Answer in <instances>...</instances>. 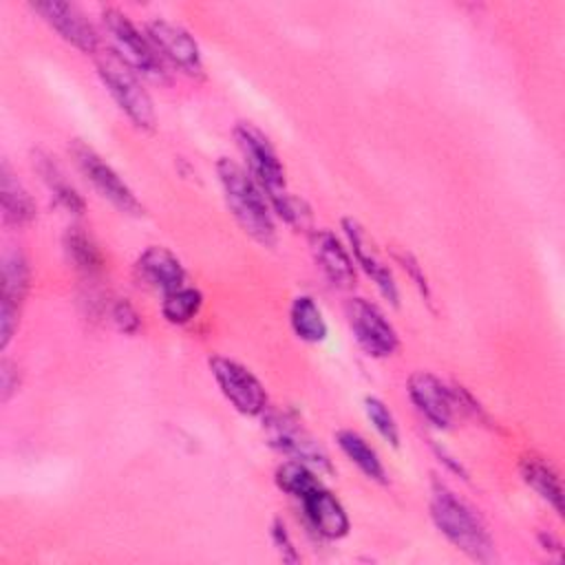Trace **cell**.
Segmentation results:
<instances>
[{
    "mask_svg": "<svg viewBox=\"0 0 565 565\" xmlns=\"http://www.w3.org/2000/svg\"><path fill=\"white\" fill-rule=\"evenodd\" d=\"M216 177L225 196V203L241 225V230L252 236L256 243L269 247L276 243V223L274 210L263 192V188L254 181V177L241 163L221 157L216 161Z\"/></svg>",
    "mask_w": 565,
    "mask_h": 565,
    "instance_id": "1",
    "label": "cell"
},
{
    "mask_svg": "<svg viewBox=\"0 0 565 565\" xmlns=\"http://www.w3.org/2000/svg\"><path fill=\"white\" fill-rule=\"evenodd\" d=\"M430 516L437 530L466 556L490 561L494 554L492 536L479 512L441 481H433Z\"/></svg>",
    "mask_w": 565,
    "mask_h": 565,
    "instance_id": "2",
    "label": "cell"
},
{
    "mask_svg": "<svg viewBox=\"0 0 565 565\" xmlns=\"http://www.w3.org/2000/svg\"><path fill=\"white\" fill-rule=\"evenodd\" d=\"M95 66L108 95L115 99L119 110L141 130H154L157 110L150 93L141 84L139 75L110 49H102L95 55Z\"/></svg>",
    "mask_w": 565,
    "mask_h": 565,
    "instance_id": "3",
    "label": "cell"
},
{
    "mask_svg": "<svg viewBox=\"0 0 565 565\" xmlns=\"http://www.w3.org/2000/svg\"><path fill=\"white\" fill-rule=\"evenodd\" d=\"M102 22L110 35V51L119 55L139 77L163 79V60L152 46L146 31H141L124 11L115 7L102 9Z\"/></svg>",
    "mask_w": 565,
    "mask_h": 565,
    "instance_id": "4",
    "label": "cell"
},
{
    "mask_svg": "<svg viewBox=\"0 0 565 565\" xmlns=\"http://www.w3.org/2000/svg\"><path fill=\"white\" fill-rule=\"evenodd\" d=\"M265 435L269 446L289 459H298L309 463L318 472H331V459L322 444L311 435V430L289 411H265Z\"/></svg>",
    "mask_w": 565,
    "mask_h": 565,
    "instance_id": "5",
    "label": "cell"
},
{
    "mask_svg": "<svg viewBox=\"0 0 565 565\" xmlns=\"http://www.w3.org/2000/svg\"><path fill=\"white\" fill-rule=\"evenodd\" d=\"M232 132H234L236 146L247 163V172L263 188L267 201L271 203L274 199L289 192L287 181H285L282 159L278 157V152L271 146V141L267 139V135L249 121H238Z\"/></svg>",
    "mask_w": 565,
    "mask_h": 565,
    "instance_id": "6",
    "label": "cell"
},
{
    "mask_svg": "<svg viewBox=\"0 0 565 565\" xmlns=\"http://www.w3.org/2000/svg\"><path fill=\"white\" fill-rule=\"evenodd\" d=\"M68 150H71L77 168L82 170V174L90 181V185L110 205H115L119 212L130 214V216H141L143 214V205L137 199V194L132 192V188L119 177V172L95 148L75 139Z\"/></svg>",
    "mask_w": 565,
    "mask_h": 565,
    "instance_id": "7",
    "label": "cell"
},
{
    "mask_svg": "<svg viewBox=\"0 0 565 565\" xmlns=\"http://www.w3.org/2000/svg\"><path fill=\"white\" fill-rule=\"evenodd\" d=\"M210 371L221 388L223 397L247 417H263L267 406V391L260 384V380L241 362L225 358V355H212L210 358Z\"/></svg>",
    "mask_w": 565,
    "mask_h": 565,
    "instance_id": "8",
    "label": "cell"
},
{
    "mask_svg": "<svg viewBox=\"0 0 565 565\" xmlns=\"http://www.w3.org/2000/svg\"><path fill=\"white\" fill-rule=\"evenodd\" d=\"M347 318H349V327L355 342L366 355L388 358L397 351L399 347L397 331L375 302L366 298L349 300Z\"/></svg>",
    "mask_w": 565,
    "mask_h": 565,
    "instance_id": "9",
    "label": "cell"
},
{
    "mask_svg": "<svg viewBox=\"0 0 565 565\" xmlns=\"http://www.w3.org/2000/svg\"><path fill=\"white\" fill-rule=\"evenodd\" d=\"M31 267L20 247L4 252L2 256V302H0V349L4 351L18 329L20 309L29 294Z\"/></svg>",
    "mask_w": 565,
    "mask_h": 565,
    "instance_id": "10",
    "label": "cell"
},
{
    "mask_svg": "<svg viewBox=\"0 0 565 565\" xmlns=\"http://www.w3.org/2000/svg\"><path fill=\"white\" fill-rule=\"evenodd\" d=\"M31 9L71 46H75L82 53L97 55L102 51L99 33L93 26V22L86 18V13L73 4L62 0H40L33 2Z\"/></svg>",
    "mask_w": 565,
    "mask_h": 565,
    "instance_id": "11",
    "label": "cell"
},
{
    "mask_svg": "<svg viewBox=\"0 0 565 565\" xmlns=\"http://www.w3.org/2000/svg\"><path fill=\"white\" fill-rule=\"evenodd\" d=\"M342 232L347 238V247L355 260V265L373 280V285L377 287V291L391 302L397 305L399 302V289L395 282V276L391 271V267L386 265V260L380 256L375 243L371 241L369 232L362 227L360 221H355L353 216H344L342 218Z\"/></svg>",
    "mask_w": 565,
    "mask_h": 565,
    "instance_id": "12",
    "label": "cell"
},
{
    "mask_svg": "<svg viewBox=\"0 0 565 565\" xmlns=\"http://www.w3.org/2000/svg\"><path fill=\"white\" fill-rule=\"evenodd\" d=\"M146 35L161 55V60L181 68L183 73L199 77L203 75V57L196 40L181 24L163 18H154L146 24Z\"/></svg>",
    "mask_w": 565,
    "mask_h": 565,
    "instance_id": "13",
    "label": "cell"
},
{
    "mask_svg": "<svg viewBox=\"0 0 565 565\" xmlns=\"http://www.w3.org/2000/svg\"><path fill=\"white\" fill-rule=\"evenodd\" d=\"M408 397L419 415L435 428H448L452 424L457 404L452 388L428 371H415L406 382Z\"/></svg>",
    "mask_w": 565,
    "mask_h": 565,
    "instance_id": "14",
    "label": "cell"
},
{
    "mask_svg": "<svg viewBox=\"0 0 565 565\" xmlns=\"http://www.w3.org/2000/svg\"><path fill=\"white\" fill-rule=\"evenodd\" d=\"M311 254L324 278L340 289L355 285V260L349 247L329 230H313L309 236Z\"/></svg>",
    "mask_w": 565,
    "mask_h": 565,
    "instance_id": "15",
    "label": "cell"
},
{
    "mask_svg": "<svg viewBox=\"0 0 565 565\" xmlns=\"http://www.w3.org/2000/svg\"><path fill=\"white\" fill-rule=\"evenodd\" d=\"M300 505L311 530H316L320 536L331 541L347 536L349 514L331 490H327L324 486H318L316 490H311L300 499Z\"/></svg>",
    "mask_w": 565,
    "mask_h": 565,
    "instance_id": "16",
    "label": "cell"
},
{
    "mask_svg": "<svg viewBox=\"0 0 565 565\" xmlns=\"http://www.w3.org/2000/svg\"><path fill=\"white\" fill-rule=\"evenodd\" d=\"M135 269L148 287L161 289L163 294L185 285L183 263L177 258V254H172L168 247H161V245L146 247L137 256Z\"/></svg>",
    "mask_w": 565,
    "mask_h": 565,
    "instance_id": "17",
    "label": "cell"
},
{
    "mask_svg": "<svg viewBox=\"0 0 565 565\" xmlns=\"http://www.w3.org/2000/svg\"><path fill=\"white\" fill-rule=\"evenodd\" d=\"M0 203H2L4 221L15 227L29 225L38 214V205L33 196L29 194V190L22 185V181L15 177V172L7 161H2L0 166Z\"/></svg>",
    "mask_w": 565,
    "mask_h": 565,
    "instance_id": "18",
    "label": "cell"
},
{
    "mask_svg": "<svg viewBox=\"0 0 565 565\" xmlns=\"http://www.w3.org/2000/svg\"><path fill=\"white\" fill-rule=\"evenodd\" d=\"M335 441L340 446V450L344 452V457L369 479L377 481V483H386V468L380 459V455L375 452V448L355 430L344 428L335 433Z\"/></svg>",
    "mask_w": 565,
    "mask_h": 565,
    "instance_id": "19",
    "label": "cell"
},
{
    "mask_svg": "<svg viewBox=\"0 0 565 565\" xmlns=\"http://www.w3.org/2000/svg\"><path fill=\"white\" fill-rule=\"evenodd\" d=\"M523 481L547 503L556 514H563V490L558 472L541 457H525L521 461Z\"/></svg>",
    "mask_w": 565,
    "mask_h": 565,
    "instance_id": "20",
    "label": "cell"
},
{
    "mask_svg": "<svg viewBox=\"0 0 565 565\" xmlns=\"http://www.w3.org/2000/svg\"><path fill=\"white\" fill-rule=\"evenodd\" d=\"M289 324H291L296 338H300L302 342L318 344L327 338L324 316H322L320 307L316 305V300L309 294H300L291 300Z\"/></svg>",
    "mask_w": 565,
    "mask_h": 565,
    "instance_id": "21",
    "label": "cell"
},
{
    "mask_svg": "<svg viewBox=\"0 0 565 565\" xmlns=\"http://www.w3.org/2000/svg\"><path fill=\"white\" fill-rule=\"evenodd\" d=\"M33 163H35L38 172L42 174L44 183L49 185V190L53 192L55 201H57L62 207H66L68 212L82 214L84 207H86V203H84L82 194L66 181V177H64V172L60 170V166H57L49 154H44V152H35V154H33Z\"/></svg>",
    "mask_w": 565,
    "mask_h": 565,
    "instance_id": "22",
    "label": "cell"
},
{
    "mask_svg": "<svg viewBox=\"0 0 565 565\" xmlns=\"http://www.w3.org/2000/svg\"><path fill=\"white\" fill-rule=\"evenodd\" d=\"M276 486L291 494L294 499H302L305 494H309L311 490H316L320 483L318 479V470H313L309 463L298 461V459H287L276 468Z\"/></svg>",
    "mask_w": 565,
    "mask_h": 565,
    "instance_id": "23",
    "label": "cell"
},
{
    "mask_svg": "<svg viewBox=\"0 0 565 565\" xmlns=\"http://www.w3.org/2000/svg\"><path fill=\"white\" fill-rule=\"evenodd\" d=\"M203 307V294L196 287L183 285L163 294L161 313L170 324H188Z\"/></svg>",
    "mask_w": 565,
    "mask_h": 565,
    "instance_id": "24",
    "label": "cell"
},
{
    "mask_svg": "<svg viewBox=\"0 0 565 565\" xmlns=\"http://www.w3.org/2000/svg\"><path fill=\"white\" fill-rule=\"evenodd\" d=\"M64 249L68 254V258L73 260V265L86 274V276H95L102 271V254L97 249V245L93 243V238L82 232L79 227H71L66 234H64Z\"/></svg>",
    "mask_w": 565,
    "mask_h": 565,
    "instance_id": "25",
    "label": "cell"
},
{
    "mask_svg": "<svg viewBox=\"0 0 565 565\" xmlns=\"http://www.w3.org/2000/svg\"><path fill=\"white\" fill-rule=\"evenodd\" d=\"M364 413L384 441H388L391 446H399V426L395 422V415L380 397H364Z\"/></svg>",
    "mask_w": 565,
    "mask_h": 565,
    "instance_id": "26",
    "label": "cell"
},
{
    "mask_svg": "<svg viewBox=\"0 0 565 565\" xmlns=\"http://www.w3.org/2000/svg\"><path fill=\"white\" fill-rule=\"evenodd\" d=\"M395 260L402 265V269L408 274V278L415 282V287L419 289V294L428 300L430 298V285H428V278L424 274V267L419 265V260L408 252V249H402V252H395Z\"/></svg>",
    "mask_w": 565,
    "mask_h": 565,
    "instance_id": "27",
    "label": "cell"
},
{
    "mask_svg": "<svg viewBox=\"0 0 565 565\" xmlns=\"http://www.w3.org/2000/svg\"><path fill=\"white\" fill-rule=\"evenodd\" d=\"M110 320L115 322V327H117L121 333H135V331L141 327L139 313L135 311V307H132L126 298H119V300L110 307Z\"/></svg>",
    "mask_w": 565,
    "mask_h": 565,
    "instance_id": "28",
    "label": "cell"
},
{
    "mask_svg": "<svg viewBox=\"0 0 565 565\" xmlns=\"http://www.w3.org/2000/svg\"><path fill=\"white\" fill-rule=\"evenodd\" d=\"M20 386V373H18V364H13L11 360H2L0 362V399L9 402L13 393H18Z\"/></svg>",
    "mask_w": 565,
    "mask_h": 565,
    "instance_id": "29",
    "label": "cell"
},
{
    "mask_svg": "<svg viewBox=\"0 0 565 565\" xmlns=\"http://www.w3.org/2000/svg\"><path fill=\"white\" fill-rule=\"evenodd\" d=\"M271 539H274V543H276V547L280 550V554H282L285 561H298V554H296V550H294L291 536H289V532H287V527H285V523H282L280 519L274 521Z\"/></svg>",
    "mask_w": 565,
    "mask_h": 565,
    "instance_id": "30",
    "label": "cell"
}]
</instances>
